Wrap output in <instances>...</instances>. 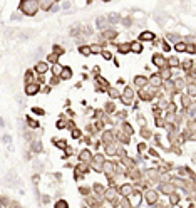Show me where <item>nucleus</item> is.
<instances>
[{
    "mask_svg": "<svg viewBox=\"0 0 196 208\" xmlns=\"http://www.w3.org/2000/svg\"><path fill=\"white\" fill-rule=\"evenodd\" d=\"M102 56H104V59H111V54H109V52H102Z\"/></svg>",
    "mask_w": 196,
    "mask_h": 208,
    "instance_id": "nucleus-25",
    "label": "nucleus"
},
{
    "mask_svg": "<svg viewBox=\"0 0 196 208\" xmlns=\"http://www.w3.org/2000/svg\"><path fill=\"white\" fill-rule=\"evenodd\" d=\"M0 208H2V207H0Z\"/></svg>",
    "mask_w": 196,
    "mask_h": 208,
    "instance_id": "nucleus-27",
    "label": "nucleus"
},
{
    "mask_svg": "<svg viewBox=\"0 0 196 208\" xmlns=\"http://www.w3.org/2000/svg\"><path fill=\"white\" fill-rule=\"evenodd\" d=\"M169 64H173V66H178V59H174V57H173V59L169 60Z\"/></svg>",
    "mask_w": 196,
    "mask_h": 208,
    "instance_id": "nucleus-24",
    "label": "nucleus"
},
{
    "mask_svg": "<svg viewBox=\"0 0 196 208\" xmlns=\"http://www.w3.org/2000/svg\"><path fill=\"white\" fill-rule=\"evenodd\" d=\"M70 76H72V72H70V69H66V70H62V77H64V79H69Z\"/></svg>",
    "mask_w": 196,
    "mask_h": 208,
    "instance_id": "nucleus-14",
    "label": "nucleus"
},
{
    "mask_svg": "<svg viewBox=\"0 0 196 208\" xmlns=\"http://www.w3.org/2000/svg\"><path fill=\"white\" fill-rule=\"evenodd\" d=\"M146 77H143V76H136V79H134V82H136L137 86H144L146 84Z\"/></svg>",
    "mask_w": 196,
    "mask_h": 208,
    "instance_id": "nucleus-9",
    "label": "nucleus"
},
{
    "mask_svg": "<svg viewBox=\"0 0 196 208\" xmlns=\"http://www.w3.org/2000/svg\"><path fill=\"white\" fill-rule=\"evenodd\" d=\"M106 196H107V198H112V196H114V190H109L107 193H106Z\"/></svg>",
    "mask_w": 196,
    "mask_h": 208,
    "instance_id": "nucleus-22",
    "label": "nucleus"
},
{
    "mask_svg": "<svg viewBox=\"0 0 196 208\" xmlns=\"http://www.w3.org/2000/svg\"><path fill=\"white\" fill-rule=\"evenodd\" d=\"M97 27L99 29H106V20L102 19V17H99L97 19Z\"/></svg>",
    "mask_w": 196,
    "mask_h": 208,
    "instance_id": "nucleus-12",
    "label": "nucleus"
},
{
    "mask_svg": "<svg viewBox=\"0 0 196 208\" xmlns=\"http://www.w3.org/2000/svg\"><path fill=\"white\" fill-rule=\"evenodd\" d=\"M118 94H119V92L116 89H111V98H118Z\"/></svg>",
    "mask_w": 196,
    "mask_h": 208,
    "instance_id": "nucleus-21",
    "label": "nucleus"
},
{
    "mask_svg": "<svg viewBox=\"0 0 196 208\" xmlns=\"http://www.w3.org/2000/svg\"><path fill=\"white\" fill-rule=\"evenodd\" d=\"M189 96H195V84H189Z\"/></svg>",
    "mask_w": 196,
    "mask_h": 208,
    "instance_id": "nucleus-19",
    "label": "nucleus"
},
{
    "mask_svg": "<svg viewBox=\"0 0 196 208\" xmlns=\"http://www.w3.org/2000/svg\"><path fill=\"white\" fill-rule=\"evenodd\" d=\"M153 62L156 64L157 67H164V64H166V62H164V57H163V56H154V57H153Z\"/></svg>",
    "mask_w": 196,
    "mask_h": 208,
    "instance_id": "nucleus-4",
    "label": "nucleus"
},
{
    "mask_svg": "<svg viewBox=\"0 0 196 208\" xmlns=\"http://www.w3.org/2000/svg\"><path fill=\"white\" fill-rule=\"evenodd\" d=\"M37 9H39V3L35 0H25L20 3V10L25 14V15H34L37 14Z\"/></svg>",
    "mask_w": 196,
    "mask_h": 208,
    "instance_id": "nucleus-1",
    "label": "nucleus"
},
{
    "mask_svg": "<svg viewBox=\"0 0 196 208\" xmlns=\"http://www.w3.org/2000/svg\"><path fill=\"white\" fill-rule=\"evenodd\" d=\"M79 158H80V161H87V159L91 158V151H89V149H84V151L80 153Z\"/></svg>",
    "mask_w": 196,
    "mask_h": 208,
    "instance_id": "nucleus-8",
    "label": "nucleus"
},
{
    "mask_svg": "<svg viewBox=\"0 0 196 208\" xmlns=\"http://www.w3.org/2000/svg\"><path fill=\"white\" fill-rule=\"evenodd\" d=\"M55 208H67V203L66 201H59V203H55Z\"/></svg>",
    "mask_w": 196,
    "mask_h": 208,
    "instance_id": "nucleus-17",
    "label": "nucleus"
},
{
    "mask_svg": "<svg viewBox=\"0 0 196 208\" xmlns=\"http://www.w3.org/2000/svg\"><path fill=\"white\" fill-rule=\"evenodd\" d=\"M40 143H34V151H40Z\"/></svg>",
    "mask_w": 196,
    "mask_h": 208,
    "instance_id": "nucleus-20",
    "label": "nucleus"
},
{
    "mask_svg": "<svg viewBox=\"0 0 196 208\" xmlns=\"http://www.w3.org/2000/svg\"><path fill=\"white\" fill-rule=\"evenodd\" d=\"M129 45H131V44H124V45H119V50H121V52H128V50H129Z\"/></svg>",
    "mask_w": 196,
    "mask_h": 208,
    "instance_id": "nucleus-15",
    "label": "nucleus"
},
{
    "mask_svg": "<svg viewBox=\"0 0 196 208\" xmlns=\"http://www.w3.org/2000/svg\"><path fill=\"white\" fill-rule=\"evenodd\" d=\"M188 52H191V54H195V45H189V47H186Z\"/></svg>",
    "mask_w": 196,
    "mask_h": 208,
    "instance_id": "nucleus-23",
    "label": "nucleus"
},
{
    "mask_svg": "<svg viewBox=\"0 0 196 208\" xmlns=\"http://www.w3.org/2000/svg\"><path fill=\"white\" fill-rule=\"evenodd\" d=\"M79 134H80V133H79V131H77V129H76V131H74V133H72V136H74V138H77V136H79Z\"/></svg>",
    "mask_w": 196,
    "mask_h": 208,
    "instance_id": "nucleus-26",
    "label": "nucleus"
},
{
    "mask_svg": "<svg viewBox=\"0 0 196 208\" xmlns=\"http://www.w3.org/2000/svg\"><path fill=\"white\" fill-rule=\"evenodd\" d=\"M121 191H122V195H129V193H131V191H132V190H131V186H129V185H124V186H122V190H121Z\"/></svg>",
    "mask_w": 196,
    "mask_h": 208,
    "instance_id": "nucleus-13",
    "label": "nucleus"
},
{
    "mask_svg": "<svg viewBox=\"0 0 196 208\" xmlns=\"http://www.w3.org/2000/svg\"><path fill=\"white\" fill-rule=\"evenodd\" d=\"M132 96H134L132 89H131V87H128V89L124 91V96H122V101H124V104H129V102L132 101Z\"/></svg>",
    "mask_w": 196,
    "mask_h": 208,
    "instance_id": "nucleus-2",
    "label": "nucleus"
},
{
    "mask_svg": "<svg viewBox=\"0 0 196 208\" xmlns=\"http://www.w3.org/2000/svg\"><path fill=\"white\" fill-rule=\"evenodd\" d=\"M151 82H153V84H154V86H157V84H159V82H161V77H159V76H154V77H153V79H151Z\"/></svg>",
    "mask_w": 196,
    "mask_h": 208,
    "instance_id": "nucleus-16",
    "label": "nucleus"
},
{
    "mask_svg": "<svg viewBox=\"0 0 196 208\" xmlns=\"http://www.w3.org/2000/svg\"><path fill=\"white\" fill-rule=\"evenodd\" d=\"M176 50H179V52H181V50H186V45H185V44H178Z\"/></svg>",
    "mask_w": 196,
    "mask_h": 208,
    "instance_id": "nucleus-18",
    "label": "nucleus"
},
{
    "mask_svg": "<svg viewBox=\"0 0 196 208\" xmlns=\"http://www.w3.org/2000/svg\"><path fill=\"white\" fill-rule=\"evenodd\" d=\"M146 198H147V201H149V203H154V201H156V198H157V193L151 190V191H147V193H146Z\"/></svg>",
    "mask_w": 196,
    "mask_h": 208,
    "instance_id": "nucleus-5",
    "label": "nucleus"
},
{
    "mask_svg": "<svg viewBox=\"0 0 196 208\" xmlns=\"http://www.w3.org/2000/svg\"><path fill=\"white\" fill-rule=\"evenodd\" d=\"M79 52H80L82 56H89V54H91V49H89V47H86V45H82V47L79 49Z\"/></svg>",
    "mask_w": 196,
    "mask_h": 208,
    "instance_id": "nucleus-11",
    "label": "nucleus"
},
{
    "mask_svg": "<svg viewBox=\"0 0 196 208\" xmlns=\"http://www.w3.org/2000/svg\"><path fill=\"white\" fill-rule=\"evenodd\" d=\"M139 39L141 40H154V34L153 32H143Z\"/></svg>",
    "mask_w": 196,
    "mask_h": 208,
    "instance_id": "nucleus-6",
    "label": "nucleus"
},
{
    "mask_svg": "<svg viewBox=\"0 0 196 208\" xmlns=\"http://www.w3.org/2000/svg\"><path fill=\"white\" fill-rule=\"evenodd\" d=\"M129 49H132V50H134V52H137V54H139L143 47H141V44H139V42H136V44H132V45H129Z\"/></svg>",
    "mask_w": 196,
    "mask_h": 208,
    "instance_id": "nucleus-10",
    "label": "nucleus"
},
{
    "mask_svg": "<svg viewBox=\"0 0 196 208\" xmlns=\"http://www.w3.org/2000/svg\"><path fill=\"white\" fill-rule=\"evenodd\" d=\"M35 70L40 72V74H44V72L47 70V64H45V62H39V64H37V67H35Z\"/></svg>",
    "mask_w": 196,
    "mask_h": 208,
    "instance_id": "nucleus-7",
    "label": "nucleus"
},
{
    "mask_svg": "<svg viewBox=\"0 0 196 208\" xmlns=\"http://www.w3.org/2000/svg\"><path fill=\"white\" fill-rule=\"evenodd\" d=\"M37 92H39V86H37V84H27V87H25V94L34 96V94H37Z\"/></svg>",
    "mask_w": 196,
    "mask_h": 208,
    "instance_id": "nucleus-3",
    "label": "nucleus"
}]
</instances>
